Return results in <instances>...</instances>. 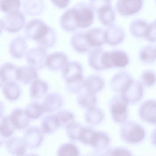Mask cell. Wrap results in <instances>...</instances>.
<instances>
[{
    "label": "cell",
    "mask_w": 156,
    "mask_h": 156,
    "mask_svg": "<svg viewBox=\"0 0 156 156\" xmlns=\"http://www.w3.org/2000/svg\"><path fill=\"white\" fill-rule=\"evenodd\" d=\"M89 5L97 14L98 18L104 25H109L114 21L115 13L111 5V1L90 0Z\"/></svg>",
    "instance_id": "obj_1"
},
{
    "label": "cell",
    "mask_w": 156,
    "mask_h": 156,
    "mask_svg": "<svg viewBox=\"0 0 156 156\" xmlns=\"http://www.w3.org/2000/svg\"><path fill=\"white\" fill-rule=\"evenodd\" d=\"M128 103L120 95L113 97L108 103L111 116L113 120L118 123H123L128 116Z\"/></svg>",
    "instance_id": "obj_2"
},
{
    "label": "cell",
    "mask_w": 156,
    "mask_h": 156,
    "mask_svg": "<svg viewBox=\"0 0 156 156\" xmlns=\"http://www.w3.org/2000/svg\"><path fill=\"white\" fill-rule=\"evenodd\" d=\"M143 93V85L140 81L133 79L124 87L119 94L128 104H134L141 100Z\"/></svg>",
    "instance_id": "obj_3"
},
{
    "label": "cell",
    "mask_w": 156,
    "mask_h": 156,
    "mask_svg": "<svg viewBox=\"0 0 156 156\" xmlns=\"http://www.w3.org/2000/svg\"><path fill=\"white\" fill-rule=\"evenodd\" d=\"M51 27L40 19H36L26 24L25 32L28 37L37 43L46 36Z\"/></svg>",
    "instance_id": "obj_4"
},
{
    "label": "cell",
    "mask_w": 156,
    "mask_h": 156,
    "mask_svg": "<svg viewBox=\"0 0 156 156\" xmlns=\"http://www.w3.org/2000/svg\"><path fill=\"white\" fill-rule=\"evenodd\" d=\"M121 131L124 139L132 143L141 141L145 135L143 128L133 121H129L125 123L121 128Z\"/></svg>",
    "instance_id": "obj_5"
},
{
    "label": "cell",
    "mask_w": 156,
    "mask_h": 156,
    "mask_svg": "<svg viewBox=\"0 0 156 156\" xmlns=\"http://www.w3.org/2000/svg\"><path fill=\"white\" fill-rule=\"evenodd\" d=\"M78 28H86L90 25L94 19V12L88 4L81 2L75 5Z\"/></svg>",
    "instance_id": "obj_6"
},
{
    "label": "cell",
    "mask_w": 156,
    "mask_h": 156,
    "mask_svg": "<svg viewBox=\"0 0 156 156\" xmlns=\"http://www.w3.org/2000/svg\"><path fill=\"white\" fill-rule=\"evenodd\" d=\"M129 58L125 51L120 50L106 51L105 64L106 69L113 68H123L128 64Z\"/></svg>",
    "instance_id": "obj_7"
},
{
    "label": "cell",
    "mask_w": 156,
    "mask_h": 156,
    "mask_svg": "<svg viewBox=\"0 0 156 156\" xmlns=\"http://www.w3.org/2000/svg\"><path fill=\"white\" fill-rule=\"evenodd\" d=\"M47 56V48L38 45L29 50L26 53V57L29 65L37 70L46 66Z\"/></svg>",
    "instance_id": "obj_8"
},
{
    "label": "cell",
    "mask_w": 156,
    "mask_h": 156,
    "mask_svg": "<svg viewBox=\"0 0 156 156\" xmlns=\"http://www.w3.org/2000/svg\"><path fill=\"white\" fill-rule=\"evenodd\" d=\"M22 138L27 148L36 149L42 144L44 139V133L39 128L31 126L26 130Z\"/></svg>",
    "instance_id": "obj_9"
},
{
    "label": "cell",
    "mask_w": 156,
    "mask_h": 156,
    "mask_svg": "<svg viewBox=\"0 0 156 156\" xmlns=\"http://www.w3.org/2000/svg\"><path fill=\"white\" fill-rule=\"evenodd\" d=\"M25 22L23 15L18 10L7 13L3 21L4 27L7 30L12 32L20 30Z\"/></svg>",
    "instance_id": "obj_10"
},
{
    "label": "cell",
    "mask_w": 156,
    "mask_h": 156,
    "mask_svg": "<svg viewBox=\"0 0 156 156\" xmlns=\"http://www.w3.org/2000/svg\"><path fill=\"white\" fill-rule=\"evenodd\" d=\"M62 70V77L66 83L83 78L82 66L77 61L68 62Z\"/></svg>",
    "instance_id": "obj_11"
},
{
    "label": "cell",
    "mask_w": 156,
    "mask_h": 156,
    "mask_svg": "<svg viewBox=\"0 0 156 156\" xmlns=\"http://www.w3.org/2000/svg\"><path fill=\"white\" fill-rule=\"evenodd\" d=\"M138 114L141 119L146 122L156 123V101L154 99L146 100L140 106Z\"/></svg>",
    "instance_id": "obj_12"
},
{
    "label": "cell",
    "mask_w": 156,
    "mask_h": 156,
    "mask_svg": "<svg viewBox=\"0 0 156 156\" xmlns=\"http://www.w3.org/2000/svg\"><path fill=\"white\" fill-rule=\"evenodd\" d=\"M105 43L111 45L120 43L124 39L125 33L123 29L118 25L112 23L104 29Z\"/></svg>",
    "instance_id": "obj_13"
},
{
    "label": "cell",
    "mask_w": 156,
    "mask_h": 156,
    "mask_svg": "<svg viewBox=\"0 0 156 156\" xmlns=\"http://www.w3.org/2000/svg\"><path fill=\"white\" fill-rule=\"evenodd\" d=\"M142 0L117 1L115 7L118 12L121 15L128 16L135 14L142 8Z\"/></svg>",
    "instance_id": "obj_14"
},
{
    "label": "cell",
    "mask_w": 156,
    "mask_h": 156,
    "mask_svg": "<svg viewBox=\"0 0 156 156\" xmlns=\"http://www.w3.org/2000/svg\"><path fill=\"white\" fill-rule=\"evenodd\" d=\"M106 51L100 47L94 48L89 51L88 61L90 66L97 71L105 69L104 64V56Z\"/></svg>",
    "instance_id": "obj_15"
},
{
    "label": "cell",
    "mask_w": 156,
    "mask_h": 156,
    "mask_svg": "<svg viewBox=\"0 0 156 156\" xmlns=\"http://www.w3.org/2000/svg\"><path fill=\"white\" fill-rule=\"evenodd\" d=\"M9 117L15 130L24 129L28 126L30 122V119L27 115L25 110L20 108L14 109Z\"/></svg>",
    "instance_id": "obj_16"
},
{
    "label": "cell",
    "mask_w": 156,
    "mask_h": 156,
    "mask_svg": "<svg viewBox=\"0 0 156 156\" xmlns=\"http://www.w3.org/2000/svg\"><path fill=\"white\" fill-rule=\"evenodd\" d=\"M37 70L30 65L18 67L16 70V80L24 84H31L38 78Z\"/></svg>",
    "instance_id": "obj_17"
},
{
    "label": "cell",
    "mask_w": 156,
    "mask_h": 156,
    "mask_svg": "<svg viewBox=\"0 0 156 156\" xmlns=\"http://www.w3.org/2000/svg\"><path fill=\"white\" fill-rule=\"evenodd\" d=\"M5 144L7 151L12 156H23L25 154L27 147L22 137L12 136Z\"/></svg>",
    "instance_id": "obj_18"
},
{
    "label": "cell",
    "mask_w": 156,
    "mask_h": 156,
    "mask_svg": "<svg viewBox=\"0 0 156 156\" xmlns=\"http://www.w3.org/2000/svg\"><path fill=\"white\" fill-rule=\"evenodd\" d=\"M63 100L62 95L56 92L51 93L44 98L42 104L44 112L51 113L60 108Z\"/></svg>",
    "instance_id": "obj_19"
},
{
    "label": "cell",
    "mask_w": 156,
    "mask_h": 156,
    "mask_svg": "<svg viewBox=\"0 0 156 156\" xmlns=\"http://www.w3.org/2000/svg\"><path fill=\"white\" fill-rule=\"evenodd\" d=\"M66 55L62 52H55L48 55L46 66L53 70L62 69L68 62Z\"/></svg>",
    "instance_id": "obj_20"
},
{
    "label": "cell",
    "mask_w": 156,
    "mask_h": 156,
    "mask_svg": "<svg viewBox=\"0 0 156 156\" xmlns=\"http://www.w3.org/2000/svg\"><path fill=\"white\" fill-rule=\"evenodd\" d=\"M60 23L62 28L67 31H74L78 28L76 12L73 7L67 9L62 15Z\"/></svg>",
    "instance_id": "obj_21"
},
{
    "label": "cell",
    "mask_w": 156,
    "mask_h": 156,
    "mask_svg": "<svg viewBox=\"0 0 156 156\" xmlns=\"http://www.w3.org/2000/svg\"><path fill=\"white\" fill-rule=\"evenodd\" d=\"M70 43L73 48L77 52L84 53L90 50V47L87 38L86 32H78L72 36Z\"/></svg>",
    "instance_id": "obj_22"
},
{
    "label": "cell",
    "mask_w": 156,
    "mask_h": 156,
    "mask_svg": "<svg viewBox=\"0 0 156 156\" xmlns=\"http://www.w3.org/2000/svg\"><path fill=\"white\" fill-rule=\"evenodd\" d=\"M88 42L91 47H100L105 43L104 29L94 27L86 32Z\"/></svg>",
    "instance_id": "obj_23"
},
{
    "label": "cell",
    "mask_w": 156,
    "mask_h": 156,
    "mask_svg": "<svg viewBox=\"0 0 156 156\" xmlns=\"http://www.w3.org/2000/svg\"><path fill=\"white\" fill-rule=\"evenodd\" d=\"M131 74L125 70L118 72L112 77L110 81V86L112 90L119 94L124 85L132 78Z\"/></svg>",
    "instance_id": "obj_24"
},
{
    "label": "cell",
    "mask_w": 156,
    "mask_h": 156,
    "mask_svg": "<svg viewBox=\"0 0 156 156\" xmlns=\"http://www.w3.org/2000/svg\"><path fill=\"white\" fill-rule=\"evenodd\" d=\"M84 88L87 91L97 94L104 87L105 82L104 79L97 75H90L84 79Z\"/></svg>",
    "instance_id": "obj_25"
},
{
    "label": "cell",
    "mask_w": 156,
    "mask_h": 156,
    "mask_svg": "<svg viewBox=\"0 0 156 156\" xmlns=\"http://www.w3.org/2000/svg\"><path fill=\"white\" fill-rule=\"evenodd\" d=\"M149 23L141 18H136L130 23L129 28L132 35L138 38L144 37L147 31Z\"/></svg>",
    "instance_id": "obj_26"
},
{
    "label": "cell",
    "mask_w": 156,
    "mask_h": 156,
    "mask_svg": "<svg viewBox=\"0 0 156 156\" xmlns=\"http://www.w3.org/2000/svg\"><path fill=\"white\" fill-rule=\"evenodd\" d=\"M77 97V103L81 108L87 109L96 106L97 103V98L96 94L92 93L83 88Z\"/></svg>",
    "instance_id": "obj_27"
},
{
    "label": "cell",
    "mask_w": 156,
    "mask_h": 156,
    "mask_svg": "<svg viewBox=\"0 0 156 156\" xmlns=\"http://www.w3.org/2000/svg\"><path fill=\"white\" fill-rule=\"evenodd\" d=\"M2 91L5 98L10 101L16 100L21 94L20 86L15 81L5 83L3 85Z\"/></svg>",
    "instance_id": "obj_28"
},
{
    "label": "cell",
    "mask_w": 156,
    "mask_h": 156,
    "mask_svg": "<svg viewBox=\"0 0 156 156\" xmlns=\"http://www.w3.org/2000/svg\"><path fill=\"white\" fill-rule=\"evenodd\" d=\"M104 118L103 111L98 107L94 106L87 109L85 115V119L88 123L95 125L101 123Z\"/></svg>",
    "instance_id": "obj_29"
},
{
    "label": "cell",
    "mask_w": 156,
    "mask_h": 156,
    "mask_svg": "<svg viewBox=\"0 0 156 156\" xmlns=\"http://www.w3.org/2000/svg\"><path fill=\"white\" fill-rule=\"evenodd\" d=\"M17 67L13 63L8 62L0 67V78L5 83L16 80V72Z\"/></svg>",
    "instance_id": "obj_30"
},
{
    "label": "cell",
    "mask_w": 156,
    "mask_h": 156,
    "mask_svg": "<svg viewBox=\"0 0 156 156\" xmlns=\"http://www.w3.org/2000/svg\"><path fill=\"white\" fill-rule=\"evenodd\" d=\"M48 89V85L45 81L37 79L31 83L30 89V96L33 98H40L47 93Z\"/></svg>",
    "instance_id": "obj_31"
},
{
    "label": "cell",
    "mask_w": 156,
    "mask_h": 156,
    "mask_svg": "<svg viewBox=\"0 0 156 156\" xmlns=\"http://www.w3.org/2000/svg\"><path fill=\"white\" fill-rule=\"evenodd\" d=\"M59 126L55 115H50L43 119L41 129L44 134H48L55 131Z\"/></svg>",
    "instance_id": "obj_32"
},
{
    "label": "cell",
    "mask_w": 156,
    "mask_h": 156,
    "mask_svg": "<svg viewBox=\"0 0 156 156\" xmlns=\"http://www.w3.org/2000/svg\"><path fill=\"white\" fill-rule=\"evenodd\" d=\"M139 57L140 60L144 63L154 62L156 59L155 46L147 45L143 47L140 51Z\"/></svg>",
    "instance_id": "obj_33"
},
{
    "label": "cell",
    "mask_w": 156,
    "mask_h": 156,
    "mask_svg": "<svg viewBox=\"0 0 156 156\" xmlns=\"http://www.w3.org/2000/svg\"><path fill=\"white\" fill-rule=\"evenodd\" d=\"M55 115L59 126L67 128L75 122L74 115L69 111L61 110L58 112Z\"/></svg>",
    "instance_id": "obj_34"
},
{
    "label": "cell",
    "mask_w": 156,
    "mask_h": 156,
    "mask_svg": "<svg viewBox=\"0 0 156 156\" xmlns=\"http://www.w3.org/2000/svg\"><path fill=\"white\" fill-rule=\"evenodd\" d=\"M44 6V3L42 0H28L25 3L27 12L31 16H36L41 14Z\"/></svg>",
    "instance_id": "obj_35"
},
{
    "label": "cell",
    "mask_w": 156,
    "mask_h": 156,
    "mask_svg": "<svg viewBox=\"0 0 156 156\" xmlns=\"http://www.w3.org/2000/svg\"><path fill=\"white\" fill-rule=\"evenodd\" d=\"M109 139L107 135L101 132H94L90 145L97 148L106 147Z\"/></svg>",
    "instance_id": "obj_36"
},
{
    "label": "cell",
    "mask_w": 156,
    "mask_h": 156,
    "mask_svg": "<svg viewBox=\"0 0 156 156\" xmlns=\"http://www.w3.org/2000/svg\"><path fill=\"white\" fill-rule=\"evenodd\" d=\"M24 110L30 119L38 118L44 112L42 105L35 101L29 104Z\"/></svg>",
    "instance_id": "obj_37"
},
{
    "label": "cell",
    "mask_w": 156,
    "mask_h": 156,
    "mask_svg": "<svg viewBox=\"0 0 156 156\" xmlns=\"http://www.w3.org/2000/svg\"><path fill=\"white\" fill-rule=\"evenodd\" d=\"M57 156H80V154L76 145L71 143H67L59 147L57 151Z\"/></svg>",
    "instance_id": "obj_38"
},
{
    "label": "cell",
    "mask_w": 156,
    "mask_h": 156,
    "mask_svg": "<svg viewBox=\"0 0 156 156\" xmlns=\"http://www.w3.org/2000/svg\"><path fill=\"white\" fill-rule=\"evenodd\" d=\"M26 47L24 40L22 38H17L11 44L10 51L13 56L16 58H20L23 54Z\"/></svg>",
    "instance_id": "obj_39"
},
{
    "label": "cell",
    "mask_w": 156,
    "mask_h": 156,
    "mask_svg": "<svg viewBox=\"0 0 156 156\" xmlns=\"http://www.w3.org/2000/svg\"><path fill=\"white\" fill-rule=\"evenodd\" d=\"M16 130L12 124L9 116L3 117L0 121V134L5 138L9 139Z\"/></svg>",
    "instance_id": "obj_40"
},
{
    "label": "cell",
    "mask_w": 156,
    "mask_h": 156,
    "mask_svg": "<svg viewBox=\"0 0 156 156\" xmlns=\"http://www.w3.org/2000/svg\"><path fill=\"white\" fill-rule=\"evenodd\" d=\"M140 79V81L143 85L147 87H152L156 82L155 73L150 69L144 70L141 73Z\"/></svg>",
    "instance_id": "obj_41"
},
{
    "label": "cell",
    "mask_w": 156,
    "mask_h": 156,
    "mask_svg": "<svg viewBox=\"0 0 156 156\" xmlns=\"http://www.w3.org/2000/svg\"><path fill=\"white\" fill-rule=\"evenodd\" d=\"M83 127L80 124L75 122L67 128V133L68 136L73 140H79Z\"/></svg>",
    "instance_id": "obj_42"
},
{
    "label": "cell",
    "mask_w": 156,
    "mask_h": 156,
    "mask_svg": "<svg viewBox=\"0 0 156 156\" xmlns=\"http://www.w3.org/2000/svg\"><path fill=\"white\" fill-rule=\"evenodd\" d=\"M18 0H0V8L7 13L18 10L20 5Z\"/></svg>",
    "instance_id": "obj_43"
},
{
    "label": "cell",
    "mask_w": 156,
    "mask_h": 156,
    "mask_svg": "<svg viewBox=\"0 0 156 156\" xmlns=\"http://www.w3.org/2000/svg\"><path fill=\"white\" fill-rule=\"evenodd\" d=\"M84 79L82 78L70 82L66 83L68 90L72 93H76L81 91L84 87Z\"/></svg>",
    "instance_id": "obj_44"
},
{
    "label": "cell",
    "mask_w": 156,
    "mask_h": 156,
    "mask_svg": "<svg viewBox=\"0 0 156 156\" xmlns=\"http://www.w3.org/2000/svg\"><path fill=\"white\" fill-rule=\"evenodd\" d=\"M94 132L90 128L84 127L79 141L84 144H90Z\"/></svg>",
    "instance_id": "obj_45"
},
{
    "label": "cell",
    "mask_w": 156,
    "mask_h": 156,
    "mask_svg": "<svg viewBox=\"0 0 156 156\" xmlns=\"http://www.w3.org/2000/svg\"><path fill=\"white\" fill-rule=\"evenodd\" d=\"M144 38L150 42L156 41L155 20H153L149 23L147 31Z\"/></svg>",
    "instance_id": "obj_46"
},
{
    "label": "cell",
    "mask_w": 156,
    "mask_h": 156,
    "mask_svg": "<svg viewBox=\"0 0 156 156\" xmlns=\"http://www.w3.org/2000/svg\"><path fill=\"white\" fill-rule=\"evenodd\" d=\"M108 156H131V154L126 149H117L110 151Z\"/></svg>",
    "instance_id": "obj_47"
},
{
    "label": "cell",
    "mask_w": 156,
    "mask_h": 156,
    "mask_svg": "<svg viewBox=\"0 0 156 156\" xmlns=\"http://www.w3.org/2000/svg\"><path fill=\"white\" fill-rule=\"evenodd\" d=\"M69 0H52V3L56 6L62 9L66 7L69 3Z\"/></svg>",
    "instance_id": "obj_48"
},
{
    "label": "cell",
    "mask_w": 156,
    "mask_h": 156,
    "mask_svg": "<svg viewBox=\"0 0 156 156\" xmlns=\"http://www.w3.org/2000/svg\"><path fill=\"white\" fill-rule=\"evenodd\" d=\"M8 140L2 136L0 134V146L5 144Z\"/></svg>",
    "instance_id": "obj_49"
},
{
    "label": "cell",
    "mask_w": 156,
    "mask_h": 156,
    "mask_svg": "<svg viewBox=\"0 0 156 156\" xmlns=\"http://www.w3.org/2000/svg\"><path fill=\"white\" fill-rule=\"evenodd\" d=\"M4 110V106L2 102L0 101V118L2 116V115L3 113Z\"/></svg>",
    "instance_id": "obj_50"
},
{
    "label": "cell",
    "mask_w": 156,
    "mask_h": 156,
    "mask_svg": "<svg viewBox=\"0 0 156 156\" xmlns=\"http://www.w3.org/2000/svg\"><path fill=\"white\" fill-rule=\"evenodd\" d=\"M23 156H39L37 154L34 153L25 154Z\"/></svg>",
    "instance_id": "obj_51"
},
{
    "label": "cell",
    "mask_w": 156,
    "mask_h": 156,
    "mask_svg": "<svg viewBox=\"0 0 156 156\" xmlns=\"http://www.w3.org/2000/svg\"><path fill=\"white\" fill-rule=\"evenodd\" d=\"M4 27L3 21L0 20V33Z\"/></svg>",
    "instance_id": "obj_52"
},
{
    "label": "cell",
    "mask_w": 156,
    "mask_h": 156,
    "mask_svg": "<svg viewBox=\"0 0 156 156\" xmlns=\"http://www.w3.org/2000/svg\"><path fill=\"white\" fill-rule=\"evenodd\" d=\"M4 84V83L2 80L0 78V87H2Z\"/></svg>",
    "instance_id": "obj_53"
}]
</instances>
